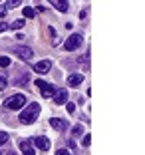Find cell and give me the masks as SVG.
I'll return each instance as SVG.
<instances>
[{"instance_id":"obj_1","label":"cell","mask_w":145,"mask_h":155,"mask_svg":"<svg viewBox=\"0 0 145 155\" xmlns=\"http://www.w3.org/2000/svg\"><path fill=\"white\" fill-rule=\"evenodd\" d=\"M38 115H40V104H34V101H32L26 110L20 114V121L28 125V123H34V121H36Z\"/></svg>"},{"instance_id":"obj_2","label":"cell","mask_w":145,"mask_h":155,"mask_svg":"<svg viewBox=\"0 0 145 155\" xmlns=\"http://www.w3.org/2000/svg\"><path fill=\"white\" fill-rule=\"evenodd\" d=\"M24 104H26V96H24V94H14V96H10L8 100L4 101V105L8 110H22Z\"/></svg>"},{"instance_id":"obj_3","label":"cell","mask_w":145,"mask_h":155,"mask_svg":"<svg viewBox=\"0 0 145 155\" xmlns=\"http://www.w3.org/2000/svg\"><path fill=\"white\" fill-rule=\"evenodd\" d=\"M82 34H72V36L68 38V40L64 42V50H68V52H74L80 48V44H82Z\"/></svg>"},{"instance_id":"obj_4","label":"cell","mask_w":145,"mask_h":155,"mask_svg":"<svg viewBox=\"0 0 145 155\" xmlns=\"http://www.w3.org/2000/svg\"><path fill=\"white\" fill-rule=\"evenodd\" d=\"M36 84L38 87H40V91H42V96L44 97H54V94H56V87L52 86V84H48V82H42V80H36Z\"/></svg>"},{"instance_id":"obj_5","label":"cell","mask_w":145,"mask_h":155,"mask_svg":"<svg viewBox=\"0 0 145 155\" xmlns=\"http://www.w3.org/2000/svg\"><path fill=\"white\" fill-rule=\"evenodd\" d=\"M14 54H18L22 60L30 62L32 56H34V52H32V48H26V46H16V48H14Z\"/></svg>"},{"instance_id":"obj_6","label":"cell","mask_w":145,"mask_h":155,"mask_svg":"<svg viewBox=\"0 0 145 155\" xmlns=\"http://www.w3.org/2000/svg\"><path fill=\"white\" fill-rule=\"evenodd\" d=\"M50 68H52L50 60H42V62H36V64H34V72L36 74H48Z\"/></svg>"},{"instance_id":"obj_7","label":"cell","mask_w":145,"mask_h":155,"mask_svg":"<svg viewBox=\"0 0 145 155\" xmlns=\"http://www.w3.org/2000/svg\"><path fill=\"white\" fill-rule=\"evenodd\" d=\"M34 145H36L38 149H42V151H48L50 149V139L44 137V135H36L34 137Z\"/></svg>"},{"instance_id":"obj_8","label":"cell","mask_w":145,"mask_h":155,"mask_svg":"<svg viewBox=\"0 0 145 155\" xmlns=\"http://www.w3.org/2000/svg\"><path fill=\"white\" fill-rule=\"evenodd\" d=\"M20 151H22L24 155H36V151H34V145H32L30 139H22V141H20Z\"/></svg>"},{"instance_id":"obj_9","label":"cell","mask_w":145,"mask_h":155,"mask_svg":"<svg viewBox=\"0 0 145 155\" xmlns=\"http://www.w3.org/2000/svg\"><path fill=\"white\" fill-rule=\"evenodd\" d=\"M50 125L54 129H58V131H66V129H68V121H66V119H60V117H52Z\"/></svg>"},{"instance_id":"obj_10","label":"cell","mask_w":145,"mask_h":155,"mask_svg":"<svg viewBox=\"0 0 145 155\" xmlns=\"http://www.w3.org/2000/svg\"><path fill=\"white\" fill-rule=\"evenodd\" d=\"M66 101H68V90H58L54 94V104H58V105H64L66 104Z\"/></svg>"},{"instance_id":"obj_11","label":"cell","mask_w":145,"mask_h":155,"mask_svg":"<svg viewBox=\"0 0 145 155\" xmlns=\"http://www.w3.org/2000/svg\"><path fill=\"white\" fill-rule=\"evenodd\" d=\"M82 82H84L82 74H70L68 76V86H80Z\"/></svg>"},{"instance_id":"obj_12","label":"cell","mask_w":145,"mask_h":155,"mask_svg":"<svg viewBox=\"0 0 145 155\" xmlns=\"http://www.w3.org/2000/svg\"><path fill=\"white\" fill-rule=\"evenodd\" d=\"M50 4L54 6L56 10H60V12H68V8H70V4H68V2H60V0H52Z\"/></svg>"},{"instance_id":"obj_13","label":"cell","mask_w":145,"mask_h":155,"mask_svg":"<svg viewBox=\"0 0 145 155\" xmlns=\"http://www.w3.org/2000/svg\"><path fill=\"white\" fill-rule=\"evenodd\" d=\"M22 26H24V20H14L12 24H8V28H12V30H20Z\"/></svg>"},{"instance_id":"obj_14","label":"cell","mask_w":145,"mask_h":155,"mask_svg":"<svg viewBox=\"0 0 145 155\" xmlns=\"http://www.w3.org/2000/svg\"><path fill=\"white\" fill-rule=\"evenodd\" d=\"M22 12H24V18H34L36 16V10L34 8H24Z\"/></svg>"},{"instance_id":"obj_15","label":"cell","mask_w":145,"mask_h":155,"mask_svg":"<svg viewBox=\"0 0 145 155\" xmlns=\"http://www.w3.org/2000/svg\"><path fill=\"white\" fill-rule=\"evenodd\" d=\"M8 66H10V58L2 56V58H0V68H8Z\"/></svg>"},{"instance_id":"obj_16","label":"cell","mask_w":145,"mask_h":155,"mask_svg":"<svg viewBox=\"0 0 145 155\" xmlns=\"http://www.w3.org/2000/svg\"><path fill=\"white\" fill-rule=\"evenodd\" d=\"M72 133H74V135H82V133H84V127H82V125H74Z\"/></svg>"},{"instance_id":"obj_17","label":"cell","mask_w":145,"mask_h":155,"mask_svg":"<svg viewBox=\"0 0 145 155\" xmlns=\"http://www.w3.org/2000/svg\"><path fill=\"white\" fill-rule=\"evenodd\" d=\"M6 141H8V133H6V131H0V145H4Z\"/></svg>"},{"instance_id":"obj_18","label":"cell","mask_w":145,"mask_h":155,"mask_svg":"<svg viewBox=\"0 0 145 155\" xmlns=\"http://www.w3.org/2000/svg\"><path fill=\"white\" fill-rule=\"evenodd\" d=\"M82 143H84V147H87V145H90V143H91V137H90V135H84Z\"/></svg>"},{"instance_id":"obj_19","label":"cell","mask_w":145,"mask_h":155,"mask_svg":"<svg viewBox=\"0 0 145 155\" xmlns=\"http://www.w3.org/2000/svg\"><path fill=\"white\" fill-rule=\"evenodd\" d=\"M66 110H68V114H74V111H76V105L74 104H66Z\"/></svg>"},{"instance_id":"obj_20","label":"cell","mask_w":145,"mask_h":155,"mask_svg":"<svg viewBox=\"0 0 145 155\" xmlns=\"http://www.w3.org/2000/svg\"><path fill=\"white\" fill-rule=\"evenodd\" d=\"M56 155H70V151L68 149H60V151H56Z\"/></svg>"},{"instance_id":"obj_21","label":"cell","mask_w":145,"mask_h":155,"mask_svg":"<svg viewBox=\"0 0 145 155\" xmlns=\"http://www.w3.org/2000/svg\"><path fill=\"white\" fill-rule=\"evenodd\" d=\"M6 87V78H0V90H4Z\"/></svg>"},{"instance_id":"obj_22","label":"cell","mask_w":145,"mask_h":155,"mask_svg":"<svg viewBox=\"0 0 145 155\" xmlns=\"http://www.w3.org/2000/svg\"><path fill=\"white\" fill-rule=\"evenodd\" d=\"M4 16H6V8H2V6H0V20L4 18Z\"/></svg>"},{"instance_id":"obj_23","label":"cell","mask_w":145,"mask_h":155,"mask_svg":"<svg viewBox=\"0 0 145 155\" xmlns=\"http://www.w3.org/2000/svg\"><path fill=\"white\" fill-rule=\"evenodd\" d=\"M6 28H8V26H6V24H0V32H4Z\"/></svg>"},{"instance_id":"obj_24","label":"cell","mask_w":145,"mask_h":155,"mask_svg":"<svg viewBox=\"0 0 145 155\" xmlns=\"http://www.w3.org/2000/svg\"><path fill=\"white\" fill-rule=\"evenodd\" d=\"M10 155H16V153H10Z\"/></svg>"},{"instance_id":"obj_25","label":"cell","mask_w":145,"mask_h":155,"mask_svg":"<svg viewBox=\"0 0 145 155\" xmlns=\"http://www.w3.org/2000/svg\"><path fill=\"white\" fill-rule=\"evenodd\" d=\"M0 155H2V151H0Z\"/></svg>"}]
</instances>
